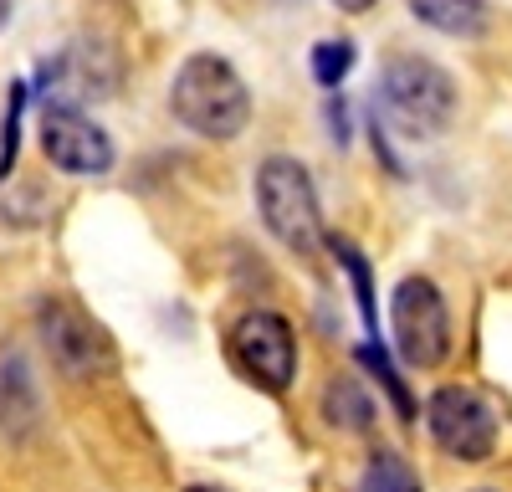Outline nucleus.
Listing matches in <instances>:
<instances>
[{"label": "nucleus", "mask_w": 512, "mask_h": 492, "mask_svg": "<svg viewBox=\"0 0 512 492\" xmlns=\"http://www.w3.org/2000/svg\"><path fill=\"white\" fill-rule=\"evenodd\" d=\"M41 334H47L52 354L62 359V369H72V375H93V369H108V359H113L98 328L62 303H52L41 313Z\"/></svg>", "instance_id": "8"}, {"label": "nucleus", "mask_w": 512, "mask_h": 492, "mask_svg": "<svg viewBox=\"0 0 512 492\" xmlns=\"http://www.w3.org/2000/svg\"><path fill=\"white\" fill-rule=\"evenodd\" d=\"M390 323H395V349L405 354V364L415 369H436L451 354V313L446 298L431 277H405L395 287L390 303Z\"/></svg>", "instance_id": "4"}, {"label": "nucleus", "mask_w": 512, "mask_h": 492, "mask_svg": "<svg viewBox=\"0 0 512 492\" xmlns=\"http://www.w3.org/2000/svg\"><path fill=\"white\" fill-rule=\"evenodd\" d=\"M354 72V41H318L313 47V77L323 82V88H338V82H344Z\"/></svg>", "instance_id": "11"}, {"label": "nucleus", "mask_w": 512, "mask_h": 492, "mask_svg": "<svg viewBox=\"0 0 512 492\" xmlns=\"http://www.w3.org/2000/svg\"><path fill=\"white\" fill-rule=\"evenodd\" d=\"M6 16H11V0H0V26H6Z\"/></svg>", "instance_id": "17"}, {"label": "nucleus", "mask_w": 512, "mask_h": 492, "mask_svg": "<svg viewBox=\"0 0 512 492\" xmlns=\"http://www.w3.org/2000/svg\"><path fill=\"white\" fill-rule=\"evenodd\" d=\"M333 6H338V11H349V16H364L374 0H333Z\"/></svg>", "instance_id": "16"}, {"label": "nucleus", "mask_w": 512, "mask_h": 492, "mask_svg": "<svg viewBox=\"0 0 512 492\" xmlns=\"http://www.w3.org/2000/svg\"><path fill=\"white\" fill-rule=\"evenodd\" d=\"M41 149L67 175H108L113 170V139L77 103L41 108Z\"/></svg>", "instance_id": "7"}, {"label": "nucleus", "mask_w": 512, "mask_h": 492, "mask_svg": "<svg viewBox=\"0 0 512 492\" xmlns=\"http://www.w3.org/2000/svg\"><path fill=\"white\" fill-rule=\"evenodd\" d=\"M379 103L405 134H441L456 113V82L425 57H395L379 72Z\"/></svg>", "instance_id": "3"}, {"label": "nucleus", "mask_w": 512, "mask_h": 492, "mask_svg": "<svg viewBox=\"0 0 512 492\" xmlns=\"http://www.w3.org/2000/svg\"><path fill=\"white\" fill-rule=\"evenodd\" d=\"M482 492H492V487H482Z\"/></svg>", "instance_id": "19"}, {"label": "nucleus", "mask_w": 512, "mask_h": 492, "mask_svg": "<svg viewBox=\"0 0 512 492\" xmlns=\"http://www.w3.org/2000/svg\"><path fill=\"white\" fill-rule=\"evenodd\" d=\"M323 410H328V421H333V426H349V431H364V426L374 421V400H369L354 380H333Z\"/></svg>", "instance_id": "10"}, {"label": "nucleus", "mask_w": 512, "mask_h": 492, "mask_svg": "<svg viewBox=\"0 0 512 492\" xmlns=\"http://www.w3.org/2000/svg\"><path fill=\"white\" fill-rule=\"evenodd\" d=\"M328 246L338 252V262L349 267V277H354V293H359V308H364V318H369V323H379V318H374V293H369V262H364V257L354 252L349 241H338V236H333Z\"/></svg>", "instance_id": "14"}, {"label": "nucleus", "mask_w": 512, "mask_h": 492, "mask_svg": "<svg viewBox=\"0 0 512 492\" xmlns=\"http://www.w3.org/2000/svg\"><path fill=\"white\" fill-rule=\"evenodd\" d=\"M169 108L200 139H236L251 123V93L236 77V67L226 57H190L175 72V88H169Z\"/></svg>", "instance_id": "1"}, {"label": "nucleus", "mask_w": 512, "mask_h": 492, "mask_svg": "<svg viewBox=\"0 0 512 492\" xmlns=\"http://www.w3.org/2000/svg\"><path fill=\"white\" fill-rule=\"evenodd\" d=\"M256 205H262V221L282 246H292V252H303V257H313L323 246V216H318L313 175L297 159L272 154L262 170H256Z\"/></svg>", "instance_id": "2"}, {"label": "nucleus", "mask_w": 512, "mask_h": 492, "mask_svg": "<svg viewBox=\"0 0 512 492\" xmlns=\"http://www.w3.org/2000/svg\"><path fill=\"white\" fill-rule=\"evenodd\" d=\"M190 492H216V487H190Z\"/></svg>", "instance_id": "18"}, {"label": "nucleus", "mask_w": 512, "mask_h": 492, "mask_svg": "<svg viewBox=\"0 0 512 492\" xmlns=\"http://www.w3.org/2000/svg\"><path fill=\"white\" fill-rule=\"evenodd\" d=\"M425 426H431V436L441 441V451H451V457H461V462H482L492 451V441H497L492 405L466 385H441L431 395V405H425Z\"/></svg>", "instance_id": "6"}, {"label": "nucleus", "mask_w": 512, "mask_h": 492, "mask_svg": "<svg viewBox=\"0 0 512 492\" xmlns=\"http://www.w3.org/2000/svg\"><path fill=\"white\" fill-rule=\"evenodd\" d=\"M364 492H410V472L395 457H374L369 477H364Z\"/></svg>", "instance_id": "15"}, {"label": "nucleus", "mask_w": 512, "mask_h": 492, "mask_svg": "<svg viewBox=\"0 0 512 492\" xmlns=\"http://www.w3.org/2000/svg\"><path fill=\"white\" fill-rule=\"evenodd\" d=\"M415 21L446 36H482L487 31V0H410Z\"/></svg>", "instance_id": "9"}, {"label": "nucleus", "mask_w": 512, "mask_h": 492, "mask_svg": "<svg viewBox=\"0 0 512 492\" xmlns=\"http://www.w3.org/2000/svg\"><path fill=\"white\" fill-rule=\"evenodd\" d=\"M359 359H364V364L374 369V375L384 380V390H390V400H395V410H400V416L410 421V416H415V405H410V390H405V380L395 375V364H390V354H384L379 344H364V349H359Z\"/></svg>", "instance_id": "12"}, {"label": "nucleus", "mask_w": 512, "mask_h": 492, "mask_svg": "<svg viewBox=\"0 0 512 492\" xmlns=\"http://www.w3.org/2000/svg\"><path fill=\"white\" fill-rule=\"evenodd\" d=\"M21 108H26V82H11V98H6V129H0V175H11L16 149H21Z\"/></svg>", "instance_id": "13"}, {"label": "nucleus", "mask_w": 512, "mask_h": 492, "mask_svg": "<svg viewBox=\"0 0 512 492\" xmlns=\"http://www.w3.org/2000/svg\"><path fill=\"white\" fill-rule=\"evenodd\" d=\"M236 369L262 385L267 395H287L292 375H297V339H292V323L282 313H241L231 339H226Z\"/></svg>", "instance_id": "5"}]
</instances>
